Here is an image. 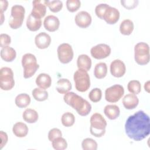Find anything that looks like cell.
Here are the masks:
<instances>
[{
	"instance_id": "83f0119b",
	"label": "cell",
	"mask_w": 150,
	"mask_h": 150,
	"mask_svg": "<svg viewBox=\"0 0 150 150\" xmlns=\"http://www.w3.org/2000/svg\"><path fill=\"white\" fill-rule=\"evenodd\" d=\"M107 73V66L104 62H100L96 64L94 70V75L98 79L104 78Z\"/></svg>"
},
{
	"instance_id": "ab89813d",
	"label": "cell",
	"mask_w": 150,
	"mask_h": 150,
	"mask_svg": "<svg viewBox=\"0 0 150 150\" xmlns=\"http://www.w3.org/2000/svg\"><path fill=\"white\" fill-rule=\"evenodd\" d=\"M11 42V37L5 33H1L0 35V46L3 48L8 46Z\"/></svg>"
},
{
	"instance_id": "7bdbcfd3",
	"label": "cell",
	"mask_w": 150,
	"mask_h": 150,
	"mask_svg": "<svg viewBox=\"0 0 150 150\" xmlns=\"http://www.w3.org/2000/svg\"><path fill=\"white\" fill-rule=\"evenodd\" d=\"M8 6V2L6 0H1L0 1V12L4 13L5 11Z\"/></svg>"
},
{
	"instance_id": "ac0fdd59",
	"label": "cell",
	"mask_w": 150,
	"mask_h": 150,
	"mask_svg": "<svg viewBox=\"0 0 150 150\" xmlns=\"http://www.w3.org/2000/svg\"><path fill=\"white\" fill-rule=\"evenodd\" d=\"M139 103L138 97L134 94H128L122 98L124 107L127 110H132L136 108Z\"/></svg>"
},
{
	"instance_id": "4fadbf2b",
	"label": "cell",
	"mask_w": 150,
	"mask_h": 150,
	"mask_svg": "<svg viewBox=\"0 0 150 150\" xmlns=\"http://www.w3.org/2000/svg\"><path fill=\"white\" fill-rule=\"evenodd\" d=\"M126 71V67L124 63L120 60L115 59L113 60L110 64L111 74L115 77H122Z\"/></svg>"
},
{
	"instance_id": "f546056e",
	"label": "cell",
	"mask_w": 150,
	"mask_h": 150,
	"mask_svg": "<svg viewBox=\"0 0 150 150\" xmlns=\"http://www.w3.org/2000/svg\"><path fill=\"white\" fill-rule=\"evenodd\" d=\"M32 94L33 98L38 101H43L47 99L48 93L47 91L40 88H35L32 91Z\"/></svg>"
},
{
	"instance_id": "603a6c76",
	"label": "cell",
	"mask_w": 150,
	"mask_h": 150,
	"mask_svg": "<svg viewBox=\"0 0 150 150\" xmlns=\"http://www.w3.org/2000/svg\"><path fill=\"white\" fill-rule=\"evenodd\" d=\"M16 56L15 50L9 46L2 48L1 50V57L5 62H12L16 58Z\"/></svg>"
},
{
	"instance_id": "d4e9b609",
	"label": "cell",
	"mask_w": 150,
	"mask_h": 150,
	"mask_svg": "<svg viewBox=\"0 0 150 150\" xmlns=\"http://www.w3.org/2000/svg\"><path fill=\"white\" fill-rule=\"evenodd\" d=\"M56 90L60 94H66L71 89V84L67 79H60L56 83Z\"/></svg>"
},
{
	"instance_id": "d6a6232c",
	"label": "cell",
	"mask_w": 150,
	"mask_h": 150,
	"mask_svg": "<svg viewBox=\"0 0 150 150\" xmlns=\"http://www.w3.org/2000/svg\"><path fill=\"white\" fill-rule=\"evenodd\" d=\"M81 146L84 150H96L98 145L94 139L90 138H87L83 140Z\"/></svg>"
},
{
	"instance_id": "4316f807",
	"label": "cell",
	"mask_w": 150,
	"mask_h": 150,
	"mask_svg": "<svg viewBox=\"0 0 150 150\" xmlns=\"http://www.w3.org/2000/svg\"><path fill=\"white\" fill-rule=\"evenodd\" d=\"M133 22L130 19H125L122 21L120 26V31L124 35H129L134 30Z\"/></svg>"
},
{
	"instance_id": "f1b7e54d",
	"label": "cell",
	"mask_w": 150,
	"mask_h": 150,
	"mask_svg": "<svg viewBox=\"0 0 150 150\" xmlns=\"http://www.w3.org/2000/svg\"><path fill=\"white\" fill-rule=\"evenodd\" d=\"M30 97L26 93H21L18 94L15 100V104L19 108H25L29 105L30 103Z\"/></svg>"
},
{
	"instance_id": "1f68e13d",
	"label": "cell",
	"mask_w": 150,
	"mask_h": 150,
	"mask_svg": "<svg viewBox=\"0 0 150 150\" xmlns=\"http://www.w3.org/2000/svg\"><path fill=\"white\" fill-rule=\"evenodd\" d=\"M127 88L131 93L138 94L141 91V84L138 80H131L127 84Z\"/></svg>"
},
{
	"instance_id": "e575fe53",
	"label": "cell",
	"mask_w": 150,
	"mask_h": 150,
	"mask_svg": "<svg viewBox=\"0 0 150 150\" xmlns=\"http://www.w3.org/2000/svg\"><path fill=\"white\" fill-rule=\"evenodd\" d=\"M47 6L52 12H59L63 8V2L59 0L47 1Z\"/></svg>"
},
{
	"instance_id": "30bf717a",
	"label": "cell",
	"mask_w": 150,
	"mask_h": 150,
	"mask_svg": "<svg viewBox=\"0 0 150 150\" xmlns=\"http://www.w3.org/2000/svg\"><path fill=\"white\" fill-rule=\"evenodd\" d=\"M57 56L59 61L63 64L70 62L74 56L73 50L70 45L67 43L60 44L57 50Z\"/></svg>"
},
{
	"instance_id": "52a82bcc",
	"label": "cell",
	"mask_w": 150,
	"mask_h": 150,
	"mask_svg": "<svg viewBox=\"0 0 150 150\" xmlns=\"http://www.w3.org/2000/svg\"><path fill=\"white\" fill-rule=\"evenodd\" d=\"M25 8L20 5H15L11 8V15L9 21V26L13 29L20 28L25 18Z\"/></svg>"
},
{
	"instance_id": "8fae6325",
	"label": "cell",
	"mask_w": 150,
	"mask_h": 150,
	"mask_svg": "<svg viewBox=\"0 0 150 150\" xmlns=\"http://www.w3.org/2000/svg\"><path fill=\"white\" fill-rule=\"evenodd\" d=\"M110 46L104 43H100L93 46L90 53L91 56L96 59H103L107 57L111 53Z\"/></svg>"
},
{
	"instance_id": "8d00e7d4",
	"label": "cell",
	"mask_w": 150,
	"mask_h": 150,
	"mask_svg": "<svg viewBox=\"0 0 150 150\" xmlns=\"http://www.w3.org/2000/svg\"><path fill=\"white\" fill-rule=\"evenodd\" d=\"M81 6V2L79 0H67L66 1V7L70 12L77 11Z\"/></svg>"
},
{
	"instance_id": "9a60e30c",
	"label": "cell",
	"mask_w": 150,
	"mask_h": 150,
	"mask_svg": "<svg viewBox=\"0 0 150 150\" xmlns=\"http://www.w3.org/2000/svg\"><path fill=\"white\" fill-rule=\"evenodd\" d=\"M120 15V12L117 8L109 6L104 12L103 19L108 24L113 25L118 22Z\"/></svg>"
},
{
	"instance_id": "2e32d148",
	"label": "cell",
	"mask_w": 150,
	"mask_h": 150,
	"mask_svg": "<svg viewBox=\"0 0 150 150\" xmlns=\"http://www.w3.org/2000/svg\"><path fill=\"white\" fill-rule=\"evenodd\" d=\"M35 42L38 48L44 49L47 48L50 45L51 38L47 33L40 32L35 36Z\"/></svg>"
},
{
	"instance_id": "ee69618b",
	"label": "cell",
	"mask_w": 150,
	"mask_h": 150,
	"mask_svg": "<svg viewBox=\"0 0 150 150\" xmlns=\"http://www.w3.org/2000/svg\"><path fill=\"white\" fill-rule=\"evenodd\" d=\"M149 81H146L145 83V84H144V88H145V90H146L148 93H149Z\"/></svg>"
},
{
	"instance_id": "74e56055",
	"label": "cell",
	"mask_w": 150,
	"mask_h": 150,
	"mask_svg": "<svg viewBox=\"0 0 150 150\" xmlns=\"http://www.w3.org/2000/svg\"><path fill=\"white\" fill-rule=\"evenodd\" d=\"M108 6L109 5L107 4H100L97 5L95 8V13L97 16L103 19L104 12Z\"/></svg>"
},
{
	"instance_id": "d590c367",
	"label": "cell",
	"mask_w": 150,
	"mask_h": 150,
	"mask_svg": "<svg viewBox=\"0 0 150 150\" xmlns=\"http://www.w3.org/2000/svg\"><path fill=\"white\" fill-rule=\"evenodd\" d=\"M88 97L93 103H97L100 101L102 97V91L101 89L99 88L92 89L88 94Z\"/></svg>"
},
{
	"instance_id": "7c38bea8",
	"label": "cell",
	"mask_w": 150,
	"mask_h": 150,
	"mask_svg": "<svg viewBox=\"0 0 150 150\" xmlns=\"http://www.w3.org/2000/svg\"><path fill=\"white\" fill-rule=\"evenodd\" d=\"M33 8L30 14L33 16L41 19L44 17L46 13L47 1L35 0L32 2Z\"/></svg>"
},
{
	"instance_id": "5b68a950",
	"label": "cell",
	"mask_w": 150,
	"mask_h": 150,
	"mask_svg": "<svg viewBox=\"0 0 150 150\" xmlns=\"http://www.w3.org/2000/svg\"><path fill=\"white\" fill-rule=\"evenodd\" d=\"M74 81L76 90L80 92H85L90 87V76L87 71L79 69L74 73Z\"/></svg>"
},
{
	"instance_id": "b9f144b4",
	"label": "cell",
	"mask_w": 150,
	"mask_h": 150,
	"mask_svg": "<svg viewBox=\"0 0 150 150\" xmlns=\"http://www.w3.org/2000/svg\"><path fill=\"white\" fill-rule=\"evenodd\" d=\"M0 137H1V140L0 149H1L6 145V144L8 142V135L6 132H4L3 131H1Z\"/></svg>"
},
{
	"instance_id": "f6af8a7d",
	"label": "cell",
	"mask_w": 150,
	"mask_h": 150,
	"mask_svg": "<svg viewBox=\"0 0 150 150\" xmlns=\"http://www.w3.org/2000/svg\"><path fill=\"white\" fill-rule=\"evenodd\" d=\"M0 14H1V24L2 25L3 23V22L4 21V19H5V16L4 15V13H1L0 12Z\"/></svg>"
},
{
	"instance_id": "44dd1931",
	"label": "cell",
	"mask_w": 150,
	"mask_h": 150,
	"mask_svg": "<svg viewBox=\"0 0 150 150\" xmlns=\"http://www.w3.org/2000/svg\"><path fill=\"white\" fill-rule=\"evenodd\" d=\"M104 112L108 118L111 120L117 119L120 114L119 107L117 105H107L104 108Z\"/></svg>"
},
{
	"instance_id": "3957f363",
	"label": "cell",
	"mask_w": 150,
	"mask_h": 150,
	"mask_svg": "<svg viewBox=\"0 0 150 150\" xmlns=\"http://www.w3.org/2000/svg\"><path fill=\"white\" fill-rule=\"evenodd\" d=\"M90 131L91 135L99 138L105 134L107 124L106 120L101 114L97 112L93 114L90 117Z\"/></svg>"
},
{
	"instance_id": "e0dca14e",
	"label": "cell",
	"mask_w": 150,
	"mask_h": 150,
	"mask_svg": "<svg viewBox=\"0 0 150 150\" xmlns=\"http://www.w3.org/2000/svg\"><path fill=\"white\" fill-rule=\"evenodd\" d=\"M45 28L49 32H54L59 29L60 26V21L56 16L50 15L47 16L43 21Z\"/></svg>"
},
{
	"instance_id": "ba28073f",
	"label": "cell",
	"mask_w": 150,
	"mask_h": 150,
	"mask_svg": "<svg viewBox=\"0 0 150 150\" xmlns=\"http://www.w3.org/2000/svg\"><path fill=\"white\" fill-rule=\"evenodd\" d=\"M15 86L13 73L8 67H3L0 70V87L3 90H10Z\"/></svg>"
},
{
	"instance_id": "8992f818",
	"label": "cell",
	"mask_w": 150,
	"mask_h": 150,
	"mask_svg": "<svg viewBox=\"0 0 150 150\" xmlns=\"http://www.w3.org/2000/svg\"><path fill=\"white\" fill-rule=\"evenodd\" d=\"M134 58L139 65L147 64L149 62V47L145 42H139L134 47Z\"/></svg>"
},
{
	"instance_id": "7a4b0ae2",
	"label": "cell",
	"mask_w": 150,
	"mask_h": 150,
	"mask_svg": "<svg viewBox=\"0 0 150 150\" xmlns=\"http://www.w3.org/2000/svg\"><path fill=\"white\" fill-rule=\"evenodd\" d=\"M64 102L76 110L81 116L87 115L91 110V104L81 96L74 92H68L63 97Z\"/></svg>"
},
{
	"instance_id": "836d02e7",
	"label": "cell",
	"mask_w": 150,
	"mask_h": 150,
	"mask_svg": "<svg viewBox=\"0 0 150 150\" xmlns=\"http://www.w3.org/2000/svg\"><path fill=\"white\" fill-rule=\"evenodd\" d=\"M52 147L56 150H63L67 147V141L62 137H57L52 141Z\"/></svg>"
},
{
	"instance_id": "cb8c5ba5",
	"label": "cell",
	"mask_w": 150,
	"mask_h": 150,
	"mask_svg": "<svg viewBox=\"0 0 150 150\" xmlns=\"http://www.w3.org/2000/svg\"><path fill=\"white\" fill-rule=\"evenodd\" d=\"M42 26L41 19L37 18L30 14L26 20V26L28 29L33 32L37 31Z\"/></svg>"
},
{
	"instance_id": "484cf974",
	"label": "cell",
	"mask_w": 150,
	"mask_h": 150,
	"mask_svg": "<svg viewBox=\"0 0 150 150\" xmlns=\"http://www.w3.org/2000/svg\"><path fill=\"white\" fill-rule=\"evenodd\" d=\"M22 118L25 121L32 124L35 123L38 121L39 115L36 110L32 108H27L23 111Z\"/></svg>"
},
{
	"instance_id": "7402d4cb",
	"label": "cell",
	"mask_w": 150,
	"mask_h": 150,
	"mask_svg": "<svg viewBox=\"0 0 150 150\" xmlns=\"http://www.w3.org/2000/svg\"><path fill=\"white\" fill-rule=\"evenodd\" d=\"M28 127L27 125L22 122H18L15 123L12 128V132L13 134L19 138L25 137L28 133Z\"/></svg>"
},
{
	"instance_id": "5bb4252c",
	"label": "cell",
	"mask_w": 150,
	"mask_h": 150,
	"mask_svg": "<svg viewBox=\"0 0 150 150\" xmlns=\"http://www.w3.org/2000/svg\"><path fill=\"white\" fill-rule=\"evenodd\" d=\"M76 24L81 28H86L91 23L92 19L90 14L86 11H80L75 16Z\"/></svg>"
},
{
	"instance_id": "9c48e42d",
	"label": "cell",
	"mask_w": 150,
	"mask_h": 150,
	"mask_svg": "<svg viewBox=\"0 0 150 150\" xmlns=\"http://www.w3.org/2000/svg\"><path fill=\"white\" fill-rule=\"evenodd\" d=\"M124 94V87L120 84H114L105 91V98L109 103L118 101Z\"/></svg>"
},
{
	"instance_id": "ffe728a7",
	"label": "cell",
	"mask_w": 150,
	"mask_h": 150,
	"mask_svg": "<svg viewBox=\"0 0 150 150\" xmlns=\"http://www.w3.org/2000/svg\"><path fill=\"white\" fill-rule=\"evenodd\" d=\"M77 66L80 69L88 71L91 67V60L90 57L85 54L79 56L77 60Z\"/></svg>"
},
{
	"instance_id": "277c9868",
	"label": "cell",
	"mask_w": 150,
	"mask_h": 150,
	"mask_svg": "<svg viewBox=\"0 0 150 150\" xmlns=\"http://www.w3.org/2000/svg\"><path fill=\"white\" fill-rule=\"evenodd\" d=\"M22 65L23 67V77L25 79L31 77L39 67L35 56L31 53H26L22 56Z\"/></svg>"
},
{
	"instance_id": "60d3db41",
	"label": "cell",
	"mask_w": 150,
	"mask_h": 150,
	"mask_svg": "<svg viewBox=\"0 0 150 150\" xmlns=\"http://www.w3.org/2000/svg\"><path fill=\"white\" fill-rule=\"evenodd\" d=\"M122 5L128 9H132L136 7L138 4V1L129 0V1H121Z\"/></svg>"
},
{
	"instance_id": "f35d334b",
	"label": "cell",
	"mask_w": 150,
	"mask_h": 150,
	"mask_svg": "<svg viewBox=\"0 0 150 150\" xmlns=\"http://www.w3.org/2000/svg\"><path fill=\"white\" fill-rule=\"evenodd\" d=\"M62 136V131L59 129L56 128L51 129L48 133V139L50 142L53 141L56 138L60 137Z\"/></svg>"
},
{
	"instance_id": "6da1fadb",
	"label": "cell",
	"mask_w": 150,
	"mask_h": 150,
	"mask_svg": "<svg viewBox=\"0 0 150 150\" xmlns=\"http://www.w3.org/2000/svg\"><path fill=\"white\" fill-rule=\"evenodd\" d=\"M127 135L135 141H140L150 133V120L149 115L142 110L128 117L125 124Z\"/></svg>"
},
{
	"instance_id": "4dcf8cb0",
	"label": "cell",
	"mask_w": 150,
	"mask_h": 150,
	"mask_svg": "<svg viewBox=\"0 0 150 150\" xmlns=\"http://www.w3.org/2000/svg\"><path fill=\"white\" fill-rule=\"evenodd\" d=\"M61 121L63 125L66 127H69L74 124L75 122V117L72 113L66 112L62 115Z\"/></svg>"
},
{
	"instance_id": "d6986e66",
	"label": "cell",
	"mask_w": 150,
	"mask_h": 150,
	"mask_svg": "<svg viewBox=\"0 0 150 150\" xmlns=\"http://www.w3.org/2000/svg\"><path fill=\"white\" fill-rule=\"evenodd\" d=\"M36 84L39 88L46 90L51 86L52 79L48 74L40 73L36 79Z\"/></svg>"
}]
</instances>
